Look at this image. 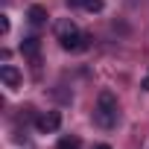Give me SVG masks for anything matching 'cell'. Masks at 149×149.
Listing matches in <instances>:
<instances>
[{"label": "cell", "mask_w": 149, "mask_h": 149, "mask_svg": "<svg viewBox=\"0 0 149 149\" xmlns=\"http://www.w3.org/2000/svg\"><path fill=\"white\" fill-rule=\"evenodd\" d=\"M143 91H149V73H146V79H143V85H140Z\"/></svg>", "instance_id": "cell-10"}, {"label": "cell", "mask_w": 149, "mask_h": 149, "mask_svg": "<svg viewBox=\"0 0 149 149\" xmlns=\"http://www.w3.org/2000/svg\"><path fill=\"white\" fill-rule=\"evenodd\" d=\"M58 126H61V114H58V111H41V114L35 117V129H38L41 134H53Z\"/></svg>", "instance_id": "cell-3"}, {"label": "cell", "mask_w": 149, "mask_h": 149, "mask_svg": "<svg viewBox=\"0 0 149 149\" xmlns=\"http://www.w3.org/2000/svg\"><path fill=\"white\" fill-rule=\"evenodd\" d=\"M0 79H3L6 88H18L21 85V70L12 67V64H3V67H0Z\"/></svg>", "instance_id": "cell-5"}, {"label": "cell", "mask_w": 149, "mask_h": 149, "mask_svg": "<svg viewBox=\"0 0 149 149\" xmlns=\"http://www.w3.org/2000/svg\"><path fill=\"white\" fill-rule=\"evenodd\" d=\"M0 32H3V35L9 32V18L6 15H0Z\"/></svg>", "instance_id": "cell-9"}, {"label": "cell", "mask_w": 149, "mask_h": 149, "mask_svg": "<svg viewBox=\"0 0 149 149\" xmlns=\"http://www.w3.org/2000/svg\"><path fill=\"white\" fill-rule=\"evenodd\" d=\"M21 53H24L29 61H35V64H38V61H41V41H38L35 35L24 38V41H21Z\"/></svg>", "instance_id": "cell-4"}, {"label": "cell", "mask_w": 149, "mask_h": 149, "mask_svg": "<svg viewBox=\"0 0 149 149\" xmlns=\"http://www.w3.org/2000/svg\"><path fill=\"white\" fill-rule=\"evenodd\" d=\"M56 38H58V44H61L67 53H79V50L88 47V35H82V29L73 24L70 18H61V21L56 24Z\"/></svg>", "instance_id": "cell-1"}, {"label": "cell", "mask_w": 149, "mask_h": 149, "mask_svg": "<svg viewBox=\"0 0 149 149\" xmlns=\"http://www.w3.org/2000/svg\"><path fill=\"white\" fill-rule=\"evenodd\" d=\"M94 149H111V146H108V143H100V146H94Z\"/></svg>", "instance_id": "cell-11"}, {"label": "cell", "mask_w": 149, "mask_h": 149, "mask_svg": "<svg viewBox=\"0 0 149 149\" xmlns=\"http://www.w3.org/2000/svg\"><path fill=\"white\" fill-rule=\"evenodd\" d=\"M94 123L100 129H114L117 126V97L111 91H102L97 97V108H94Z\"/></svg>", "instance_id": "cell-2"}, {"label": "cell", "mask_w": 149, "mask_h": 149, "mask_svg": "<svg viewBox=\"0 0 149 149\" xmlns=\"http://www.w3.org/2000/svg\"><path fill=\"white\" fill-rule=\"evenodd\" d=\"M56 149H82V140H79L76 134H67V137H61V140L56 143Z\"/></svg>", "instance_id": "cell-7"}, {"label": "cell", "mask_w": 149, "mask_h": 149, "mask_svg": "<svg viewBox=\"0 0 149 149\" xmlns=\"http://www.w3.org/2000/svg\"><path fill=\"white\" fill-rule=\"evenodd\" d=\"M26 21H29L32 26H41V24L47 21V9H44V6H38V3H35V6H29V12H26Z\"/></svg>", "instance_id": "cell-6"}, {"label": "cell", "mask_w": 149, "mask_h": 149, "mask_svg": "<svg viewBox=\"0 0 149 149\" xmlns=\"http://www.w3.org/2000/svg\"><path fill=\"white\" fill-rule=\"evenodd\" d=\"M88 3L91 0H67V6H73V9H88Z\"/></svg>", "instance_id": "cell-8"}]
</instances>
